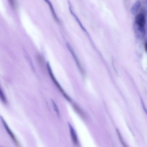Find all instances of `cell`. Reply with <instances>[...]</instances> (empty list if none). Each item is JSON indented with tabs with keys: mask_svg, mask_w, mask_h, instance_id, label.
Listing matches in <instances>:
<instances>
[{
	"mask_svg": "<svg viewBox=\"0 0 147 147\" xmlns=\"http://www.w3.org/2000/svg\"><path fill=\"white\" fill-rule=\"evenodd\" d=\"M0 118L2 123L3 127L5 128L7 132L10 136L12 140L15 144L18 146H20V144L18 140L14 134L12 132L9 127L7 123L4 120V118L1 116H0Z\"/></svg>",
	"mask_w": 147,
	"mask_h": 147,
	"instance_id": "obj_1",
	"label": "cell"
},
{
	"mask_svg": "<svg viewBox=\"0 0 147 147\" xmlns=\"http://www.w3.org/2000/svg\"><path fill=\"white\" fill-rule=\"evenodd\" d=\"M47 66L49 74H50L51 78L53 82L58 87V89H59L60 91L62 92L63 94V96H64L66 98V99L69 101H71V99L69 98V97L68 96H67V95L65 93V92L63 91L62 88H61V87L60 86V85L58 83L57 81V80H56L55 78L54 77V76L52 73L51 69L49 63H47Z\"/></svg>",
	"mask_w": 147,
	"mask_h": 147,
	"instance_id": "obj_2",
	"label": "cell"
},
{
	"mask_svg": "<svg viewBox=\"0 0 147 147\" xmlns=\"http://www.w3.org/2000/svg\"><path fill=\"white\" fill-rule=\"evenodd\" d=\"M134 21L135 23L144 26L146 22L145 15L141 13L137 14L135 17Z\"/></svg>",
	"mask_w": 147,
	"mask_h": 147,
	"instance_id": "obj_3",
	"label": "cell"
},
{
	"mask_svg": "<svg viewBox=\"0 0 147 147\" xmlns=\"http://www.w3.org/2000/svg\"><path fill=\"white\" fill-rule=\"evenodd\" d=\"M134 28L136 33L139 36H143L145 34L144 26L134 23Z\"/></svg>",
	"mask_w": 147,
	"mask_h": 147,
	"instance_id": "obj_4",
	"label": "cell"
},
{
	"mask_svg": "<svg viewBox=\"0 0 147 147\" xmlns=\"http://www.w3.org/2000/svg\"><path fill=\"white\" fill-rule=\"evenodd\" d=\"M141 4L140 1L138 0L133 4L130 9L131 13L132 15H135L137 13L140 9Z\"/></svg>",
	"mask_w": 147,
	"mask_h": 147,
	"instance_id": "obj_5",
	"label": "cell"
},
{
	"mask_svg": "<svg viewBox=\"0 0 147 147\" xmlns=\"http://www.w3.org/2000/svg\"><path fill=\"white\" fill-rule=\"evenodd\" d=\"M70 134L73 143L74 145H77L78 142L76 133L72 125L68 123Z\"/></svg>",
	"mask_w": 147,
	"mask_h": 147,
	"instance_id": "obj_6",
	"label": "cell"
},
{
	"mask_svg": "<svg viewBox=\"0 0 147 147\" xmlns=\"http://www.w3.org/2000/svg\"><path fill=\"white\" fill-rule=\"evenodd\" d=\"M47 3L50 7V9L52 14L55 20L58 23H60V21L58 18L55 13L53 7L51 2L49 0H44Z\"/></svg>",
	"mask_w": 147,
	"mask_h": 147,
	"instance_id": "obj_7",
	"label": "cell"
},
{
	"mask_svg": "<svg viewBox=\"0 0 147 147\" xmlns=\"http://www.w3.org/2000/svg\"><path fill=\"white\" fill-rule=\"evenodd\" d=\"M0 99L5 104L7 103V100L3 91L0 87Z\"/></svg>",
	"mask_w": 147,
	"mask_h": 147,
	"instance_id": "obj_8",
	"label": "cell"
},
{
	"mask_svg": "<svg viewBox=\"0 0 147 147\" xmlns=\"http://www.w3.org/2000/svg\"><path fill=\"white\" fill-rule=\"evenodd\" d=\"M124 6L127 9L129 8L130 5V0H123Z\"/></svg>",
	"mask_w": 147,
	"mask_h": 147,
	"instance_id": "obj_9",
	"label": "cell"
},
{
	"mask_svg": "<svg viewBox=\"0 0 147 147\" xmlns=\"http://www.w3.org/2000/svg\"><path fill=\"white\" fill-rule=\"evenodd\" d=\"M73 106H74V108L75 109L77 112L81 116H84L83 113L79 108L75 105H74Z\"/></svg>",
	"mask_w": 147,
	"mask_h": 147,
	"instance_id": "obj_10",
	"label": "cell"
},
{
	"mask_svg": "<svg viewBox=\"0 0 147 147\" xmlns=\"http://www.w3.org/2000/svg\"><path fill=\"white\" fill-rule=\"evenodd\" d=\"M117 132L118 134V136H119V138L120 140L121 143L123 145V146H125V147L127 146H126V145L125 144V143L123 142V140L122 139V138L121 137V134L120 133V132H119V131L118 129H117Z\"/></svg>",
	"mask_w": 147,
	"mask_h": 147,
	"instance_id": "obj_11",
	"label": "cell"
},
{
	"mask_svg": "<svg viewBox=\"0 0 147 147\" xmlns=\"http://www.w3.org/2000/svg\"><path fill=\"white\" fill-rule=\"evenodd\" d=\"M9 3L12 7L15 8L16 7V4L14 0H8Z\"/></svg>",
	"mask_w": 147,
	"mask_h": 147,
	"instance_id": "obj_12",
	"label": "cell"
},
{
	"mask_svg": "<svg viewBox=\"0 0 147 147\" xmlns=\"http://www.w3.org/2000/svg\"><path fill=\"white\" fill-rule=\"evenodd\" d=\"M52 102H53V106H54L55 109V111H56L57 112V114L58 115H59V111L57 105H56L55 102H54V101L53 100H52Z\"/></svg>",
	"mask_w": 147,
	"mask_h": 147,
	"instance_id": "obj_13",
	"label": "cell"
},
{
	"mask_svg": "<svg viewBox=\"0 0 147 147\" xmlns=\"http://www.w3.org/2000/svg\"><path fill=\"white\" fill-rule=\"evenodd\" d=\"M144 49L145 50V51L146 52L147 51V43L146 42H145L144 45Z\"/></svg>",
	"mask_w": 147,
	"mask_h": 147,
	"instance_id": "obj_14",
	"label": "cell"
}]
</instances>
